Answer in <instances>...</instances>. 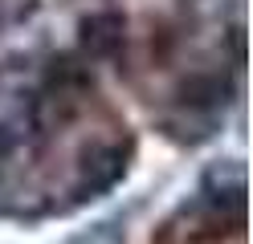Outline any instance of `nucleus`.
Masks as SVG:
<instances>
[{
  "label": "nucleus",
  "instance_id": "obj_2",
  "mask_svg": "<svg viewBox=\"0 0 253 244\" xmlns=\"http://www.w3.org/2000/svg\"><path fill=\"white\" fill-rule=\"evenodd\" d=\"M119 45H123V16L102 12L94 21H86V49L94 57H110Z\"/></svg>",
  "mask_w": 253,
  "mask_h": 244
},
{
  "label": "nucleus",
  "instance_id": "obj_3",
  "mask_svg": "<svg viewBox=\"0 0 253 244\" xmlns=\"http://www.w3.org/2000/svg\"><path fill=\"white\" fill-rule=\"evenodd\" d=\"M12 151H17V135H12V130L0 122V163H8V159H12Z\"/></svg>",
  "mask_w": 253,
  "mask_h": 244
},
{
  "label": "nucleus",
  "instance_id": "obj_1",
  "mask_svg": "<svg viewBox=\"0 0 253 244\" xmlns=\"http://www.w3.org/2000/svg\"><path fill=\"white\" fill-rule=\"evenodd\" d=\"M126 167V151L123 146H90L82 155V171H78V195H94L110 187Z\"/></svg>",
  "mask_w": 253,
  "mask_h": 244
}]
</instances>
